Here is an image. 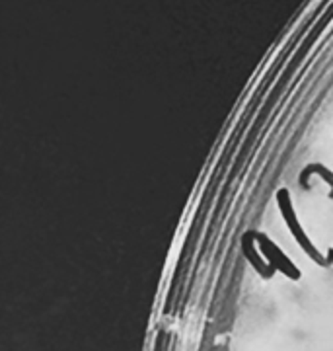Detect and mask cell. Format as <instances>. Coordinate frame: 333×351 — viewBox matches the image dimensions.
<instances>
[{"instance_id": "cell-3", "label": "cell", "mask_w": 333, "mask_h": 351, "mask_svg": "<svg viewBox=\"0 0 333 351\" xmlns=\"http://www.w3.org/2000/svg\"><path fill=\"white\" fill-rule=\"evenodd\" d=\"M251 239H254V234H246V237L242 239V250H244V256H246V260H249V263L258 269L259 276L265 277V279H271L275 267H273V265H267V263L259 258Z\"/></svg>"}, {"instance_id": "cell-2", "label": "cell", "mask_w": 333, "mask_h": 351, "mask_svg": "<svg viewBox=\"0 0 333 351\" xmlns=\"http://www.w3.org/2000/svg\"><path fill=\"white\" fill-rule=\"evenodd\" d=\"M254 239L258 240L259 250L263 252V256L271 262V265L275 267V269H281L284 276L291 277V279H295V281L296 279H300V271H298V267H296L295 263L291 262V260L284 256L283 252L275 246V242H273L269 237L256 232V234H254Z\"/></svg>"}, {"instance_id": "cell-1", "label": "cell", "mask_w": 333, "mask_h": 351, "mask_svg": "<svg viewBox=\"0 0 333 351\" xmlns=\"http://www.w3.org/2000/svg\"><path fill=\"white\" fill-rule=\"evenodd\" d=\"M277 203H279V209H281V213H283L284 221L288 223V228H291L293 237H295L296 242L302 246V250L306 252V254H308L310 258H312L316 263H320V265H330V262H325V260H323V256H321L320 252L316 250V246L310 242V239L304 234V230H302L300 223L296 221L295 209H293V203H291V195H288V191H286V189L277 191Z\"/></svg>"}, {"instance_id": "cell-4", "label": "cell", "mask_w": 333, "mask_h": 351, "mask_svg": "<svg viewBox=\"0 0 333 351\" xmlns=\"http://www.w3.org/2000/svg\"><path fill=\"white\" fill-rule=\"evenodd\" d=\"M308 174H318L323 182H328L333 188V172H330L325 166H321V164H310L308 168L302 172V176H300V182H302L304 186H306V178H308Z\"/></svg>"}, {"instance_id": "cell-5", "label": "cell", "mask_w": 333, "mask_h": 351, "mask_svg": "<svg viewBox=\"0 0 333 351\" xmlns=\"http://www.w3.org/2000/svg\"><path fill=\"white\" fill-rule=\"evenodd\" d=\"M330 199H333V191H332V193H330Z\"/></svg>"}]
</instances>
